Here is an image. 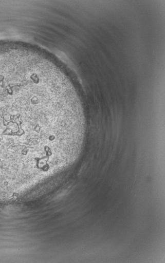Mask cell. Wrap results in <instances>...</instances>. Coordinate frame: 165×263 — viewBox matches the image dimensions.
I'll list each match as a JSON object with an SVG mask.
<instances>
[{
    "mask_svg": "<svg viewBox=\"0 0 165 263\" xmlns=\"http://www.w3.org/2000/svg\"><path fill=\"white\" fill-rule=\"evenodd\" d=\"M84 137L53 80L0 65V201L15 198L69 166Z\"/></svg>",
    "mask_w": 165,
    "mask_h": 263,
    "instance_id": "6da1fadb",
    "label": "cell"
}]
</instances>
